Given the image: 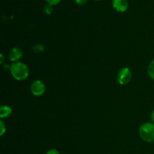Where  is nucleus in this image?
I'll return each instance as SVG.
<instances>
[{
    "mask_svg": "<svg viewBox=\"0 0 154 154\" xmlns=\"http://www.w3.org/2000/svg\"><path fill=\"white\" fill-rule=\"evenodd\" d=\"M12 77L17 81H24L26 79L29 74L28 66L22 62H17L11 65L10 70Z\"/></svg>",
    "mask_w": 154,
    "mask_h": 154,
    "instance_id": "1",
    "label": "nucleus"
},
{
    "mask_svg": "<svg viewBox=\"0 0 154 154\" xmlns=\"http://www.w3.org/2000/svg\"><path fill=\"white\" fill-rule=\"evenodd\" d=\"M140 138L147 143H151L154 141V123L150 122H146L143 123L139 128Z\"/></svg>",
    "mask_w": 154,
    "mask_h": 154,
    "instance_id": "2",
    "label": "nucleus"
},
{
    "mask_svg": "<svg viewBox=\"0 0 154 154\" xmlns=\"http://www.w3.org/2000/svg\"><path fill=\"white\" fill-rule=\"evenodd\" d=\"M132 78V74L128 67L120 69L117 75V81L120 85L124 86L129 84Z\"/></svg>",
    "mask_w": 154,
    "mask_h": 154,
    "instance_id": "3",
    "label": "nucleus"
},
{
    "mask_svg": "<svg viewBox=\"0 0 154 154\" xmlns=\"http://www.w3.org/2000/svg\"><path fill=\"white\" fill-rule=\"evenodd\" d=\"M45 90H46V87L40 80L34 81L30 86V91L35 96H43L45 93Z\"/></svg>",
    "mask_w": 154,
    "mask_h": 154,
    "instance_id": "4",
    "label": "nucleus"
},
{
    "mask_svg": "<svg viewBox=\"0 0 154 154\" xmlns=\"http://www.w3.org/2000/svg\"><path fill=\"white\" fill-rule=\"evenodd\" d=\"M112 7L118 12H125L129 7L128 0H113Z\"/></svg>",
    "mask_w": 154,
    "mask_h": 154,
    "instance_id": "5",
    "label": "nucleus"
},
{
    "mask_svg": "<svg viewBox=\"0 0 154 154\" xmlns=\"http://www.w3.org/2000/svg\"><path fill=\"white\" fill-rule=\"evenodd\" d=\"M23 57V51L19 48H13L10 50L8 53V58L12 63H17L19 62Z\"/></svg>",
    "mask_w": 154,
    "mask_h": 154,
    "instance_id": "6",
    "label": "nucleus"
},
{
    "mask_svg": "<svg viewBox=\"0 0 154 154\" xmlns=\"http://www.w3.org/2000/svg\"><path fill=\"white\" fill-rule=\"evenodd\" d=\"M12 114V109L8 105H2L0 108V117L2 119L8 118L10 117Z\"/></svg>",
    "mask_w": 154,
    "mask_h": 154,
    "instance_id": "7",
    "label": "nucleus"
},
{
    "mask_svg": "<svg viewBox=\"0 0 154 154\" xmlns=\"http://www.w3.org/2000/svg\"><path fill=\"white\" fill-rule=\"evenodd\" d=\"M32 48L35 54H41V53L44 52L45 49V45H42V44H35V45H33Z\"/></svg>",
    "mask_w": 154,
    "mask_h": 154,
    "instance_id": "8",
    "label": "nucleus"
},
{
    "mask_svg": "<svg viewBox=\"0 0 154 154\" xmlns=\"http://www.w3.org/2000/svg\"><path fill=\"white\" fill-rule=\"evenodd\" d=\"M147 73H148L149 77L154 81V59L149 64L148 68H147Z\"/></svg>",
    "mask_w": 154,
    "mask_h": 154,
    "instance_id": "9",
    "label": "nucleus"
},
{
    "mask_svg": "<svg viewBox=\"0 0 154 154\" xmlns=\"http://www.w3.org/2000/svg\"><path fill=\"white\" fill-rule=\"evenodd\" d=\"M54 8H53V5L49 4H46L43 8V12L47 15H50L52 14Z\"/></svg>",
    "mask_w": 154,
    "mask_h": 154,
    "instance_id": "10",
    "label": "nucleus"
},
{
    "mask_svg": "<svg viewBox=\"0 0 154 154\" xmlns=\"http://www.w3.org/2000/svg\"><path fill=\"white\" fill-rule=\"evenodd\" d=\"M6 132V126L5 124V123L3 122V120L0 121V135L2 136Z\"/></svg>",
    "mask_w": 154,
    "mask_h": 154,
    "instance_id": "11",
    "label": "nucleus"
},
{
    "mask_svg": "<svg viewBox=\"0 0 154 154\" xmlns=\"http://www.w3.org/2000/svg\"><path fill=\"white\" fill-rule=\"evenodd\" d=\"M45 2H47V4H49V5H58L59 3L60 2V1L61 0H45Z\"/></svg>",
    "mask_w": 154,
    "mask_h": 154,
    "instance_id": "12",
    "label": "nucleus"
},
{
    "mask_svg": "<svg viewBox=\"0 0 154 154\" xmlns=\"http://www.w3.org/2000/svg\"><path fill=\"white\" fill-rule=\"evenodd\" d=\"M88 2V0H75V2L78 5H84Z\"/></svg>",
    "mask_w": 154,
    "mask_h": 154,
    "instance_id": "13",
    "label": "nucleus"
},
{
    "mask_svg": "<svg viewBox=\"0 0 154 154\" xmlns=\"http://www.w3.org/2000/svg\"><path fill=\"white\" fill-rule=\"evenodd\" d=\"M46 154H60V153L57 149H51L47 152Z\"/></svg>",
    "mask_w": 154,
    "mask_h": 154,
    "instance_id": "14",
    "label": "nucleus"
},
{
    "mask_svg": "<svg viewBox=\"0 0 154 154\" xmlns=\"http://www.w3.org/2000/svg\"><path fill=\"white\" fill-rule=\"evenodd\" d=\"M4 61H5L4 55H3V54H0V63H1L2 65H3V63H4Z\"/></svg>",
    "mask_w": 154,
    "mask_h": 154,
    "instance_id": "15",
    "label": "nucleus"
},
{
    "mask_svg": "<svg viewBox=\"0 0 154 154\" xmlns=\"http://www.w3.org/2000/svg\"><path fill=\"white\" fill-rule=\"evenodd\" d=\"M150 117H151V120H152V123H154V110L152 111L151 113V115H150Z\"/></svg>",
    "mask_w": 154,
    "mask_h": 154,
    "instance_id": "16",
    "label": "nucleus"
},
{
    "mask_svg": "<svg viewBox=\"0 0 154 154\" xmlns=\"http://www.w3.org/2000/svg\"><path fill=\"white\" fill-rule=\"evenodd\" d=\"M95 1H100V0H95Z\"/></svg>",
    "mask_w": 154,
    "mask_h": 154,
    "instance_id": "17",
    "label": "nucleus"
}]
</instances>
